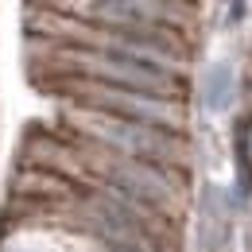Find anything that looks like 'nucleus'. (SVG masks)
Listing matches in <instances>:
<instances>
[{
    "mask_svg": "<svg viewBox=\"0 0 252 252\" xmlns=\"http://www.w3.org/2000/svg\"><path fill=\"white\" fill-rule=\"evenodd\" d=\"M24 63H28V74H35V70L82 74V78H97V82L132 86V90H144V94L187 97L190 101V74L144 63V59H132V55H117V51H97V47H82V43L51 39V35H28Z\"/></svg>",
    "mask_w": 252,
    "mask_h": 252,
    "instance_id": "nucleus-1",
    "label": "nucleus"
},
{
    "mask_svg": "<svg viewBox=\"0 0 252 252\" xmlns=\"http://www.w3.org/2000/svg\"><path fill=\"white\" fill-rule=\"evenodd\" d=\"M51 121H59L63 128H74L82 136H94L117 152L163 163V167H179V171L194 167V144H190L187 128L132 121V117H117V113H105V109H90V105H59V113Z\"/></svg>",
    "mask_w": 252,
    "mask_h": 252,
    "instance_id": "nucleus-2",
    "label": "nucleus"
},
{
    "mask_svg": "<svg viewBox=\"0 0 252 252\" xmlns=\"http://www.w3.org/2000/svg\"><path fill=\"white\" fill-rule=\"evenodd\" d=\"M28 78L39 94H47L59 105H90V109H105V113H117V117L152 121V125H167V128L190 125L187 97H159V94L132 90V86L97 82V78H82V74H55V70H35Z\"/></svg>",
    "mask_w": 252,
    "mask_h": 252,
    "instance_id": "nucleus-3",
    "label": "nucleus"
}]
</instances>
